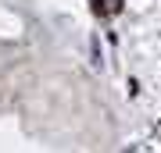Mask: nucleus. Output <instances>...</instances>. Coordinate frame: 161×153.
Instances as JSON below:
<instances>
[{"label": "nucleus", "mask_w": 161, "mask_h": 153, "mask_svg": "<svg viewBox=\"0 0 161 153\" xmlns=\"http://www.w3.org/2000/svg\"><path fill=\"white\" fill-rule=\"evenodd\" d=\"M100 64H104V57H100V43L93 39V68H100Z\"/></svg>", "instance_id": "obj_1"}]
</instances>
